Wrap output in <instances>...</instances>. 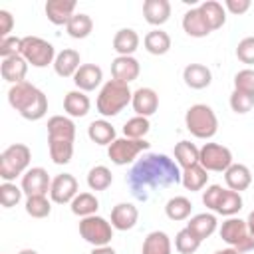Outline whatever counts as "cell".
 Wrapping results in <instances>:
<instances>
[{
  "instance_id": "24",
  "label": "cell",
  "mask_w": 254,
  "mask_h": 254,
  "mask_svg": "<svg viewBox=\"0 0 254 254\" xmlns=\"http://www.w3.org/2000/svg\"><path fill=\"white\" fill-rule=\"evenodd\" d=\"M143 16L151 26H163L171 18V2L169 0H145Z\"/></svg>"
},
{
  "instance_id": "8",
  "label": "cell",
  "mask_w": 254,
  "mask_h": 254,
  "mask_svg": "<svg viewBox=\"0 0 254 254\" xmlns=\"http://www.w3.org/2000/svg\"><path fill=\"white\" fill-rule=\"evenodd\" d=\"M79 234L85 242H89L93 248L97 246H109L113 238V226L103 216H85L79 220Z\"/></svg>"
},
{
  "instance_id": "26",
  "label": "cell",
  "mask_w": 254,
  "mask_h": 254,
  "mask_svg": "<svg viewBox=\"0 0 254 254\" xmlns=\"http://www.w3.org/2000/svg\"><path fill=\"white\" fill-rule=\"evenodd\" d=\"M187 228L202 242L204 238H208V236L214 234V230L218 228V222H216V216H214V214H210V212H200V214H194V216L189 220Z\"/></svg>"
},
{
  "instance_id": "15",
  "label": "cell",
  "mask_w": 254,
  "mask_h": 254,
  "mask_svg": "<svg viewBox=\"0 0 254 254\" xmlns=\"http://www.w3.org/2000/svg\"><path fill=\"white\" fill-rule=\"evenodd\" d=\"M139 71H141V65L133 56H117L111 62V75L121 83L129 85L139 77Z\"/></svg>"
},
{
  "instance_id": "43",
  "label": "cell",
  "mask_w": 254,
  "mask_h": 254,
  "mask_svg": "<svg viewBox=\"0 0 254 254\" xmlns=\"http://www.w3.org/2000/svg\"><path fill=\"white\" fill-rule=\"evenodd\" d=\"M50 157L56 165H67L73 157V143H48Z\"/></svg>"
},
{
  "instance_id": "53",
  "label": "cell",
  "mask_w": 254,
  "mask_h": 254,
  "mask_svg": "<svg viewBox=\"0 0 254 254\" xmlns=\"http://www.w3.org/2000/svg\"><path fill=\"white\" fill-rule=\"evenodd\" d=\"M18 254H38L36 250H32V248H24V250H20Z\"/></svg>"
},
{
  "instance_id": "23",
  "label": "cell",
  "mask_w": 254,
  "mask_h": 254,
  "mask_svg": "<svg viewBox=\"0 0 254 254\" xmlns=\"http://www.w3.org/2000/svg\"><path fill=\"white\" fill-rule=\"evenodd\" d=\"M81 58H79V52L75 50H62L56 60H54V71L60 75V77H73L75 71L81 67Z\"/></svg>"
},
{
  "instance_id": "52",
  "label": "cell",
  "mask_w": 254,
  "mask_h": 254,
  "mask_svg": "<svg viewBox=\"0 0 254 254\" xmlns=\"http://www.w3.org/2000/svg\"><path fill=\"white\" fill-rule=\"evenodd\" d=\"M214 254H244V252H240V250H236V248H222V250H216Z\"/></svg>"
},
{
  "instance_id": "34",
  "label": "cell",
  "mask_w": 254,
  "mask_h": 254,
  "mask_svg": "<svg viewBox=\"0 0 254 254\" xmlns=\"http://www.w3.org/2000/svg\"><path fill=\"white\" fill-rule=\"evenodd\" d=\"M198 8H200L204 20L208 22L210 30H218V28L224 26V22H226V12H224V6H222L220 2H216V0H206V2H202Z\"/></svg>"
},
{
  "instance_id": "22",
  "label": "cell",
  "mask_w": 254,
  "mask_h": 254,
  "mask_svg": "<svg viewBox=\"0 0 254 254\" xmlns=\"http://www.w3.org/2000/svg\"><path fill=\"white\" fill-rule=\"evenodd\" d=\"M183 30L190 38H204V36H208L212 32L208 22L204 20L200 8H190V10L185 12V16H183Z\"/></svg>"
},
{
  "instance_id": "41",
  "label": "cell",
  "mask_w": 254,
  "mask_h": 254,
  "mask_svg": "<svg viewBox=\"0 0 254 254\" xmlns=\"http://www.w3.org/2000/svg\"><path fill=\"white\" fill-rule=\"evenodd\" d=\"M200 246V240L189 230V228H183L177 232L175 236V248L179 254H194Z\"/></svg>"
},
{
  "instance_id": "18",
  "label": "cell",
  "mask_w": 254,
  "mask_h": 254,
  "mask_svg": "<svg viewBox=\"0 0 254 254\" xmlns=\"http://www.w3.org/2000/svg\"><path fill=\"white\" fill-rule=\"evenodd\" d=\"M101 79H103V71L95 64H81V67L73 75V83L79 91H93L95 87H99Z\"/></svg>"
},
{
  "instance_id": "36",
  "label": "cell",
  "mask_w": 254,
  "mask_h": 254,
  "mask_svg": "<svg viewBox=\"0 0 254 254\" xmlns=\"http://www.w3.org/2000/svg\"><path fill=\"white\" fill-rule=\"evenodd\" d=\"M190 210H192V202L187 196H173L165 204V214L175 222L187 220L190 216Z\"/></svg>"
},
{
  "instance_id": "40",
  "label": "cell",
  "mask_w": 254,
  "mask_h": 254,
  "mask_svg": "<svg viewBox=\"0 0 254 254\" xmlns=\"http://www.w3.org/2000/svg\"><path fill=\"white\" fill-rule=\"evenodd\" d=\"M149 129H151L149 117L135 115V117H131V119L123 125V135L129 137V139H145V135L149 133Z\"/></svg>"
},
{
  "instance_id": "16",
  "label": "cell",
  "mask_w": 254,
  "mask_h": 254,
  "mask_svg": "<svg viewBox=\"0 0 254 254\" xmlns=\"http://www.w3.org/2000/svg\"><path fill=\"white\" fill-rule=\"evenodd\" d=\"M131 105H133V109H135L137 115L149 117V115H153L159 109V95L151 87H139L137 91H133Z\"/></svg>"
},
{
  "instance_id": "17",
  "label": "cell",
  "mask_w": 254,
  "mask_h": 254,
  "mask_svg": "<svg viewBox=\"0 0 254 254\" xmlns=\"http://www.w3.org/2000/svg\"><path fill=\"white\" fill-rule=\"evenodd\" d=\"M139 210L131 202H119L111 208V226L115 230H131L137 224Z\"/></svg>"
},
{
  "instance_id": "46",
  "label": "cell",
  "mask_w": 254,
  "mask_h": 254,
  "mask_svg": "<svg viewBox=\"0 0 254 254\" xmlns=\"http://www.w3.org/2000/svg\"><path fill=\"white\" fill-rule=\"evenodd\" d=\"M22 54V38L16 36H8L0 40V56L2 60L12 58V56H20Z\"/></svg>"
},
{
  "instance_id": "25",
  "label": "cell",
  "mask_w": 254,
  "mask_h": 254,
  "mask_svg": "<svg viewBox=\"0 0 254 254\" xmlns=\"http://www.w3.org/2000/svg\"><path fill=\"white\" fill-rule=\"evenodd\" d=\"M183 79L190 89H204L212 81V73L202 64H189L183 69Z\"/></svg>"
},
{
  "instance_id": "19",
  "label": "cell",
  "mask_w": 254,
  "mask_h": 254,
  "mask_svg": "<svg viewBox=\"0 0 254 254\" xmlns=\"http://www.w3.org/2000/svg\"><path fill=\"white\" fill-rule=\"evenodd\" d=\"M73 0H48L46 2V16L56 26H67L71 16L75 14Z\"/></svg>"
},
{
  "instance_id": "12",
  "label": "cell",
  "mask_w": 254,
  "mask_h": 254,
  "mask_svg": "<svg viewBox=\"0 0 254 254\" xmlns=\"http://www.w3.org/2000/svg\"><path fill=\"white\" fill-rule=\"evenodd\" d=\"M77 181L73 175L69 173H62L58 177L52 179V187H50V198L56 204H67L71 202L79 192H77Z\"/></svg>"
},
{
  "instance_id": "42",
  "label": "cell",
  "mask_w": 254,
  "mask_h": 254,
  "mask_svg": "<svg viewBox=\"0 0 254 254\" xmlns=\"http://www.w3.org/2000/svg\"><path fill=\"white\" fill-rule=\"evenodd\" d=\"M22 192L24 190L20 187H16L14 183H2L0 185V204L4 208L16 206L20 202V198H22Z\"/></svg>"
},
{
  "instance_id": "48",
  "label": "cell",
  "mask_w": 254,
  "mask_h": 254,
  "mask_svg": "<svg viewBox=\"0 0 254 254\" xmlns=\"http://www.w3.org/2000/svg\"><path fill=\"white\" fill-rule=\"evenodd\" d=\"M250 0H226L224 2V8L228 10V12H232V14H236V16H242V14H246L248 10H250Z\"/></svg>"
},
{
  "instance_id": "30",
  "label": "cell",
  "mask_w": 254,
  "mask_h": 254,
  "mask_svg": "<svg viewBox=\"0 0 254 254\" xmlns=\"http://www.w3.org/2000/svg\"><path fill=\"white\" fill-rule=\"evenodd\" d=\"M171 238L163 230H153L143 240L141 254H171Z\"/></svg>"
},
{
  "instance_id": "13",
  "label": "cell",
  "mask_w": 254,
  "mask_h": 254,
  "mask_svg": "<svg viewBox=\"0 0 254 254\" xmlns=\"http://www.w3.org/2000/svg\"><path fill=\"white\" fill-rule=\"evenodd\" d=\"M52 187V179L46 169L42 167H32L22 175V190L26 196H38V194H48Z\"/></svg>"
},
{
  "instance_id": "47",
  "label": "cell",
  "mask_w": 254,
  "mask_h": 254,
  "mask_svg": "<svg viewBox=\"0 0 254 254\" xmlns=\"http://www.w3.org/2000/svg\"><path fill=\"white\" fill-rule=\"evenodd\" d=\"M236 58L242 64H248V65L254 64V36H248V38H244V40L238 42V46H236Z\"/></svg>"
},
{
  "instance_id": "21",
  "label": "cell",
  "mask_w": 254,
  "mask_h": 254,
  "mask_svg": "<svg viewBox=\"0 0 254 254\" xmlns=\"http://www.w3.org/2000/svg\"><path fill=\"white\" fill-rule=\"evenodd\" d=\"M224 183L230 190H246L252 185V173L246 165L242 163H232L226 171H224Z\"/></svg>"
},
{
  "instance_id": "50",
  "label": "cell",
  "mask_w": 254,
  "mask_h": 254,
  "mask_svg": "<svg viewBox=\"0 0 254 254\" xmlns=\"http://www.w3.org/2000/svg\"><path fill=\"white\" fill-rule=\"evenodd\" d=\"M89 254H117L111 246H97V248H93Z\"/></svg>"
},
{
  "instance_id": "5",
  "label": "cell",
  "mask_w": 254,
  "mask_h": 254,
  "mask_svg": "<svg viewBox=\"0 0 254 254\" xmlns=\"http://www.w3.org/2000/svg\"><path fill=\"white\" fill-rule=\"evenodd\" d=\"M202 204L222 216H234L242 208V196L236 190L222 189L220 185H210L202 192Z\"/></svg>"
},
{
  "instance_id": "20",
  "label": "cell",
  "mask_w": 254,
  "mask_h": 254,
  "mask_svg": "<svg viewBox=\"0 0 254 254\" xmlns=\"http://www.w3.org/2000/svg\"><path fill=\"white\" fill-rule=\"evenodd\" d=\"M0 73H2V79H6L8 83L16 85V83H22L26 81V73H28V62L20 56H12V58H6L2 60L0 64Z\"/></svg>"
},
{
  "instance_id": "27",
  "label": "cell",
  "mask_w": 254,
  "mask_h": 254,
  "mask_svg": "<svg viewBox=\"0 0 254 254\" xmlns=\"http://www.w3.org/2000/svg\"><path fill=\"white\" fill-rule=\"evenodd\" d=\"M89 107H91L89 97L79 89L67 91L65 97H64V109H65V113L69 117H85Z\"/></svg>"
},
{
  "instance_id": "6",
  "label": "cell",
  "mask_w": 254,
  "mask_h": 254,
  "mask_svg": "<svg viewBox=\"0 0 254 254\" xmlns=\"http://www.w3.org/2000/svg\"><path fill=\"white\" fill-rule=\"evenodd\" d=\"M32 153L24 143H14L6 147L0 155V179L4 183H12L18 175H24L30 165Z\"/></svg>"
},
{
  "instance_id": "49",
  "label": "cell",
  "mask_w": 254,
  "mask_h": 254,
  "mask_svg": "<svg viewBox=\"0 0 254 254\" xmlns=\"http://www.w3.org/2000/svg\"><path fill=\"white\" fill-rule=\"evenodd\" d=\"M14 28V18L8 10H0V36L2 38H8L10 32Z\"/></svg>"
},
{
  "instance_id": "9",
  "label": "cell",
  "mask_w": 254,
  "mask_h": 254,
  "mask_svg": "<svg viewBox=\"0 0 254 254\" xmlns=\"http://www.w3.org/2000/svg\"><path fill=\"white\" fill-rule=\"evenodd\" d=\"M22 58L32 64L34 67H46L54 64L56 50L50 42L38 38V36H26L22 38Z\"/></svg>"
},
{
  "instance_id": "51",
  "label": "cell",
  "mask_w": 254,
  "mask_h": 254,
  "mask_svg": "<svg viewBox=\"0 0 254 254\" xmlns=\"http://www.w3.org/2000/svg\"><path fill=\"white\" fill-rule=\"evenodd\" d=\"M246 224H248V230H250V234L254 236V210L248 214V218H246Z\"/></svg>"
},
{
  "instance_id": "4",
  "label": "cell",
  "mask_w": 254,
  "mask_h": 254,
  "mask_svg": "<svg viewBox=\"0 0 254 254\" xmlns=\"http://www.w3.org/2000/svg\"><path fill=\"white\" fill-rule=\"evenodd\" d=\"M185 125L189 129V133L194 135L196 139H210L218 131L216 113L212 111V107H208L204 103H196V105H190L187 109Z\"/></svg>"
},
{
  "instance_id": "37",
  "label": "cell",
  "mask_w": 254,
  "mask_h": 254,
  "mask_svg": "<svg viewBox=\"0 0 254 254\" xmlns=\"http://www.w3.org/2000/svg\"><path fill=\"white\" fill-rule=\"evenodd\" d=\"M65 30H67V34H69L71 38L83 40V38H87V36L91 34V30H93V20H91L87 14H81V12H79V14H73L71 20L67 22Z\"/></svg>"
},
{
  "instance_id": "14",
  "label": "cell",
  "mask_w": 254,
  "mask_h": 254,
  "mask_svg": "<svg viewBox=\"0 0 254 254\" xmlns=\"http://www.w3.org/2000/svg\"><path fill=\"white\" fill-rule=\"evenodd\" d=\"M75 123L65 115H54L48 119V143H73Z\"/></svg>"
},
{
  "instance_id": "7",
  "label": "cell",
  "mask_w": 254,
  "mask_h": 254,
  "mask_svg": "<svg viewBox=\"0 0 254 254\" xmlns=\"http://www.w3.org/2000/svg\"><path fill=\"white\" fill-rule=\"evenodd\" d=\"M220 238L230 246V248H236L240 252H250L254 250V236L250 234L248 230V224L246 220L242 218H234V216H228L222 226H220Z\"/></svg>"
},
{
  "instance_id": "31",
  "label": "cell",
  "mask_w": 254,
  "mask_h": 254,
  "mask_svg": "<svg viewBox=\"0 0 254 254\" xmlns=\"http://www.w3.org/2000/svg\"><path fill=\"white\" fill-rule=\"evenodd\" d=\"M181 183L187 190H202L208 183V171L200 165H192L181 171Z\"/></svg>"
},
{
  "instance_id": "3",
  "label": "cell",
  "mask_w": 254,
  "mask_h": 254,
  "mask_svg": "<svg viewBox=\"0 0 254 254\" xmlns=\"http://www.w3.org/2000/svg\"><path fill=\"white\" fill-rule=\"evenodd\" d=\"M131 99H133V91L129 89L127 83L109 79V81H105V85L101 87V91L97 95V111L103 117L119 115L131 103Z\"/></svg>"
},
{
  "instance_id": "2",
  "label": "cell",
  "mask_w": 254,
  "mask_h": 254,
  "mask_svg": "<svg viewBox=\"0 0 254 254\" xmlns=\"http://www.w3.org/2000/svg\"><path fill=\"white\" fill-rule=\"evenodd\" d=\"M8 103L28 121H38L48 113V97L30 81L16 83L8 89Z\"/></svg>"
},
{
  "instance_id": "33",
  "label": "cell",
  "mask_w": 254,
  "mask_h": 254,
  "mask_svg": "<svg viewBox=\"0 0 254 254\" xmlns=\"http://www.w3.org/2000/svg\"><path fill=\"white\" fill-rule=\"evenodd\" d=\"M198 153L200 149L190 141H179L175 145V163L181 169H189L192 165H198Z\"/></svg>"
},
{
  "instance_id": "10",
  "label": "cell",
  "mask_w": 254,
  "mask_h": 254,
  "mask_svg": "<svg viewBox=\"0 0 254 254\" xmlns=\"http://www.w3.org/2000/svg\"><path fill=\"white\" fill-rule=\"evenodd\" d=\"M198 165L212 173H224L232 165V153L218 143H204L198 153Z\"/></svg>"
},
{
  "instance_id": "11",
  "label": "cell",
  "mask_w": 254,
  "mask_h": 254,
  "mask_svg": "<svg viewBox=\"0 0 254 254\" xmlns=\"http://www.w3.org/2000/svg\"><path fill=\"white\" fill-rule=\"evenodd\" d=\"M151 143H147L145 139H129V137H121L115 139L109 147H107V157L111 159V163L115 165H127L131 163L141 151H147Z\"/></svg>"
},
{
  "instance_id": "39",
  "label": "cell",
  "mask_w": 254,
  "mask_h": 254,
  "mask_svg": "<svg viewBox=\"0 0 254 254\" xmlns=\"http://www.w3.org/2000/svg\"><path fill=\"white\" fill-rule=\"evenodd\" d=\"M26 212L32 218H46L52 212V202L48 200L46 194L38 196H26Z\"/></svg>"
},
{
  "instance_id": "29",
  "label": "cell",
  "mask_w": 254,
  "mask_h": 254,
  "mask_svg": "<svg viewBox=\"0 0 254 254\" xmlns=\"http://www.w3.org/2000/svg\"><path fill=\"white\" fill-rule=\"evenodd\" d=\"M87 137L95 143V145H111L117 137H115V127L105 121V119H97V121H91L89 127H87Z\"/></svg>"
},
{
  "instance_id": "28",
  "label": "cell",
  "mask_w": 254,
  "mask_h": 254,
  "mask_svg": "<svg viewBox=\"0 0 254 254\" xmlns=\"http://www.w3.org/2000/svg\"><path fill=\"white\" fill-rule=\"evenodd\" d=\"M139 48V34L133 28H121L113 38V50L119 56H133Z\"/></svg>"
},
{
  "instance_id": "45",
  "label": "cell",
  "mask_w": 254,
  "mask_h": 254,
  "mask_svg": "<svg viewBox=\"0 0 254 254\" xmlns=\"http://www.w3.org/2000/svg\"><path fill=\"white\" fill-rule=\"evenodd\" d=\"M234 89L242 91V93H248V95H254V69L252 67L240 69L234 75Z\"/></svg>"
},
{
  "instance_id": "44",
  "label": "cell",
  "mask_w": 254,
  "mask_h": 254,
  "mask_svg": "<svg viewBox=\"0 0 254 254\" xmlns=\"http://www.w3.org/2000/svg\"><path fill=\"white\" fill-rule=\"evenodd\" d=\"M230 107H232L234 113L244 115L254 107V95H248V93H242V91L234 89L230 93Z\"/></svg>"
},
{
  "instance_id": "1",
  "label": "cell",
  "mask_w": 254,
  "mask_h": 254,
  "mask_svg": "<svg viewBox=\"0 0 254 254\" xmlns=\"http://www.w3.org/2000/svg\"><path fill=\"white\" fill-rule=\"evenodd\" d=\"M181 183V171L179 165L163 155V153H147L143 155L129 171L127 185L135 198L147 200L149 190L167 189L171 185Z\"/></svg>"
},
{
  "instance_id": "32",
  "label": "cell",
  "mask_w": 254,
  "mask_h": 254,
  "mask_svg": "<svg viewBox=\"0 0 254 254\" xmlns=\"http://www.w3.org/2000/svg\"><path fill=\"white\" fill-rule=\"evenodd\" d=\"M143 44H145V50H147L149 54H153V56H163V54H167V52L171 50V36H169L167 32L155 28V30H151V32L145 36Z\"/></svg>"
},
{
  "instance_id": "35",
  "label": "cell",
  "mask_w": 254,
  "mask_h": 254,
  "mask_svg": "<svg viewBox=\"0 0 254 254\" xmlns=\"http://www.w3.org/2000/svg\"><path fill=\"white\" fill-rule=\"evenodd\" d=\"M69 206H71V212H73L75 216L85 218V216H93V214L97 212L99 200H97L95 194H91V192H79V194L69 202Z\"/></svg>"
},
{
  "instance_id": "38",
  "label": "cell",
  "mask_w": 254,
  "mask_h": 254,
  "mask_svg": "<svg viewBox=\"0 0 254 254\" xmlns=\"http://www.w3.org/2000/svg\"><path fill=\"white\" fill-rule=\"evenodd\" d=\"M113 183V175L105 165H97L87 173V187L91 190H105Z\"/></svg>"
}]
</instances>
